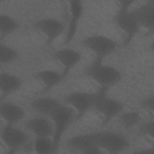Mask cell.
Returning a JSON list of instances; mask_svg holds the SVG:
<instances>
[{
    "label": "cell",
    "mask_w": 154,
    "mask_h": 154,
    "mask_svg": "<svg viewBox=\"0 0 154 154\" xmlns=\"http://www.w3.org/2000/svg\"><path fill=\"white\" fill-rule=\"evenodd\" d=\"M84 75L97 84L100 88L108 89L117 84L122 78L121 72L103 61L94 60L84 71Z\"/></svg>",
    "instance_id": "cell-1"
},
{
    "label": "cell",
    "mask_w": 154,
    "mask_h": 154,
    "mask_svg": "<svg viewBox=\"0 0 154 154\" xmlns=\"http://www.w3.org/2000/svg\"><path fill=\"white\" fill-rule=\"evenodd\" d=\"M119 8L113 17V20L117 26L126 35L124 45H129L140 30L139 24L130 10L131 5L135 2L134 1L123 0L119 1Z\"/></svg>",
    "instance_id": "cell-2"
},
{
    "label": "cell",
    "mask_w": 154,
    "mask_h": 154,
    "mask_svg": "<svg viewBox=\"0 0 154 154\" xmlns=\"http://www.w3.org/2000/svg\"><path fill=\"white\" fill-rule=\"evenodd\" d=\"M108 90L100 88L96 91L93 108L103 117L102 126L108 124L115 117L119 116L124 109V105L120 100L107 94Z\"/></svg>",
    "instance_id": "cell-3"
},
{
    "label": "cell",
    "mask_w": 154,
    "mask_h": 154,
    "mask_svg": "<svg viewBox=\"0 0 154 154\" xmlns=\"http://www.w3.org/2000/svg\"><path fill=\"white\" fill-rule=\"evenodd\" d=\"M49 118L54 126L52 139L54 144V153H55L60 147L62 137L73 121L75 120V112L67 105L61 103Z\"/></svg>",
    "instance_id": "cell-4"
},
{
    "label": "cell",
    "mask_w": 154,
    "mask_h": 154,
    "mask_svg": "<svg viewBox=\"0 0 154 154\" xmlns=\"http://www.w3.org/2000/svg\"><path fill=\"white\" fill-rule=\"evenodd\" d=\"M86 49L93 53L94 60L103 61V60L111 54L117 48V43L112 38L102 35L93 34L85 37L81 42Z\"/></svg>",
    "instance_id": "cell-5"
},
{
    "label": "cell",
    "mask_w": 154,
    "mask_h": 154,
    "mask_svg": "<svg viewBox=\"0 0 154 154\" xmlns=\"http://www.w3.org/2000/svg\"><path fill=\"white\" fill-rule=\"evenodd\" d=\"M96 92L73 91L67 94L64 99L66 105L75 112V120L81 119L88 111L93 108Z\"/></svg>",
    "instance_id": "cell-6"
},
{
    "label": "cell",
    "mask_w": 154,
    "mask_h": 154,
    "mask_svg": "<svg viewBox=\"0 0 154 154\" xmlns=\"http://www.w3.org/2000/svg\"><path fill=\"white\" fill-rule=\"evenodd\" d=\"M96 132L97 144L103 152L119 153L129 147L128 140L117 132L106 130Z\"/></svg>",
    "instance_id": "cell-7"
},
{
    "label": "cell",
    "mask_w": 154,
    "mask_h": 154,
    "mask_svg": "<svg viewBox=\"0 0 154 154\" xmlns=\"http://www.w3.org/2000/svg\"><path fill=\"white\" fill-rule=\"evenodd\" d=\"M67 145L70 149L84 154L103 153L97 144L96 132L74 135L67 140Z\"/></svg>",
    "instance_id": "cell-8"
},
{
    "label": "cell",
    "mask_w": 154,
    "mask_h": 154,
    "mask_svg": "<svg viewBox=\"0 0 154 154\" xmlns=\"http://www.w3.org/2000/svg\"><path fill=\"white\" fill-rule=\"evenodd\" d=\"M32 27L45 35L48 46L57 40L64 30L63 23L54 17L41 18L32 24Z\"/></svg>",
    "instance_id": "cell-9"
},
{
    "label": "cell",
    "mask_w": 154,
    "mask_h": 154,
    "mask_svg": "<svg viewBox=\"0 0 154 154\" xmlns=\"http://www.w3.org/2000/svg\"><path fill=\"white\" fill-rule=\"evenodd\" d=\"M1 138L9 150L14 151L27 144L29 136L14 125L5 123L1 131Z\"/></svg>",
    "instance_id": "cell-10"
},
{
    "label": "cell",
    "mask_w": 154,
    "mask_h": 154,
    "mask_svg": "<svg viewBox=\"0 0 154 154\" xmlns=\"http://www.w3.org/2000/svg\"><path fill=\"white\" fill-rule=\"evenodd\" d=\"M82 58V55L79 51L69 48L60 49L52 54V58L63 67V71L61 73L64 78L70 70L79 63Z\"/></svg>",
    "instance_id": "cell-11"
},
{
    "label": "cell",
    "mask_w": 154,
    "mask_h": 154,
    "mask_svg": "<svg viewBox=\"0 0 154 154\" xmlns=\"http://www.w3.org/2000/svg\"><path fill=\"white\" fill-rule=\"evenodd\" d=\"M69 2V8L70 17L68 28L65 37L64 43L69 44L75 37L78 31L79 23L82 17L84 12V6L81 1H70Z\"/></svg>",
    "instance_id": "cell-12"
},
{
    "label": "cell",
    "mask_w": 154,
    "mask_h": 154,
    "mask_svg": "<svg viewBox=\"0 0 154 154\" xmlns=\"http://www.w3.org/2000/svg\"><path fill=\"white\" fill-rule=\"evenodd\" d=\"M140 28L152 32L154 28V0L147 1L131 10Z\"/></svg>",
    "instance_id": "cell-13"
},
{
    "label": "cell",
    "mask_w": 154,
    "mask_h": 154,
    "mask_svg": "<svg viewBox=\"0 0 154 154\" xmlns=\"http://www.w3.org/2000/svg\"><path fill=\"white\" fill-rule=\"evenodd\" d=\"M26 128L38 137H51L54 134V126L46 118L35 117L28 119L25 123Z\"/></svg>",
    "instance_id": "cell-14"
},
{
    "label": "cell",
    "mask_w": 154,
    "mask_h": 154,
    "mask_svg": "<svg viewBox=\"0 0 154 154\" xmlns=\"http://www.w3.org/2000/svg\"><path fill=\"white\" fill-rule=\"evenodd\" d=\"M0 115L6 123L15 125L25 116L24 109L19 105L11 102L2 101L0 105Z\"/></svg>",
    "instance_id": "cell-15"
},
{
    "label": "cell",
    "mask_w": 154,
    "mask_h": 154,
    "mask_svg": "<svg viewBox=\"0 0 154 154\" xmlns=\"http://www.w3.org/2000/svg\"><path fill=\"white\" fill-rule=\"evenodd\" d=\"M61 105V103L54 97L43 96L34 99L31 107L37 113L49 118Z\"/></svg>",
    "instance_id": "cell-16"
},
{
    "label": "cell",
    "mask_w": 154,
    "mask_h": 154,
    "mask_svg": "<svg viewBox=\"0 0 154 154\" xmlns=\"http://www.w3.org/2000/svg\"><path fill=\"white\" fill-rule=\"evenodd\" d=\"M22 85V79L17 76L8 72L0 74V90L1 99L16 92Z\"/></svg>",
    "instance_id": "cell-17"
},
{
    "label": "cell",
    "mask_w": 154,
    "mask_h": 154,
    "mask_svg": "<svg viewBox=\"0 0 154 154\" xmlns=\"http://www.w3.org/2000/svg\"><path fill=\"white\" fill-rule=\"evenodd\" d=\"M34 77L45 87L43 92L46 93L58 85L64 79L62 73L52 69H43L37 72Z\"/></svg>",
    "instance_id": "cell-18"
},
{
    "label": "cell",
    "mask_w": 154,
    "mask_h": 154,
    "mask_svg": "<svg viewBox=\"0 0 154 154\" xmlns=\"http://www.w3.org/2000/svg\"><path fill=\"white\" fill-rule=\"evenodd\" d=\"M19 27L18 22L7 14L0 15L1 38L3 39L15 32Z\"/></svg>",
    "instance_id": "cell-19"
},
{
    "label": "cell",
    "mask_w": 154,
    "mask_h": 154,
    "mask_svg": "<svg viewBox=\"0 0 154 154\" xmlns=\"http://www.w3.org/2000/svg\"><path fill=\"white\" fill-rule=\"evenodd\" d=\"M118 117L121 125L126 129L132 128L138 125L141 119L140 113L135 111L122 112Z\"/></svg>",
    "instance_id": "cell-20"
},
{
    "label": "cell",
    "mask_w": 154,
    "mask_h": 154,
    "mask_svg": "<svg viewBox=\"0 0 154 154\" xmlns=\"http://www.w3.org/2000/svg\"><path fill=\"white\" fill-rule=\"evenodd\" d=\"M33 149L38 154L54 153V144L52 138L36 137L33 143Z\"/></svg>",
    "instance_id": "cell-21"
},
{
    "label": "cell",
    "mask_w": 154,
    "mask_h": 154,
    "mask_svg": "<svg viewBox=\"0 0 154 154\" xmlns=\"http://www.w3.org/2000/svg\"><path fill=\"white\" fill-rule=\"evenodd\" d=\"M19 57V54L16 49L9 45L1 43L0 45V62L6 64L13 63Z\"/></svg>",
    "instance_id": "cell-22"
},
{
    "label": "cell",
    "mask_w": 154,
    "mask_h": 154,
    "mask_svg": "<svg viewBox=\"0 0 154 154\" xmlns=\"http://www.w3.org/2000/svg\"><path fill=\"white\" fill-rule=\"evenodd\" d=\"M154 122L153 120L146 121L140 125L139 131L142 135L151 138H153Z\"/></svg>",
    "instance_id": "cell-23"
},
{
    "label": "cell",
    "mask_w": 154,
    "mask_h": 154,
    "mask_svg": "<svg viewBox=\"0 0 154 154\" xmlns=\"http://www.w3.org/2000/svg\"><path fill=\"white\" fill-rule=\"evenodd\" d=\"M140 106L149 112L153 114L154 110V97L153 94L147 96L140 102Z\"/></svg>",
    "instance_id": "cell-24"
}]
</instances>
